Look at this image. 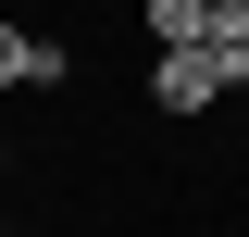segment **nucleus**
<instances>
[{"label": "nucleus", "instance_id": "f257e3e1", "mask_svg": "<svg viewBox=\"0 0 249 237\" xmlns=\"http://www.w3.org/2000/svg\"><path fill=\"white\" fill-rule=\"evenodd\" d=\"M150 100H162V113H212V100H224L212 50H162V62H150Z\"/></svg>", "mask_w": 249, "mask_h": 237}, {"label": "nucleus", "instance_id": "f03ea898", "mask_svg": "<svg viewBox=\"0 0 249 237\" xmlns=\"http://www.w3.org/2000/svg\"><path fill=\"white\" fill-rule=\"evenodd\" d=\"M75 75V50L62 38H25V25H0V88H62Z\"/></svg>", "mask_w": 249, "mask_h": 237}, {"label": "nucleus", "instance_id": "7ed1b4c3", "mask_svg": "<svg viewBox=\"0 0 249 237\" xmlns=\"http://www.w3.org/2000/svg\"><path fill=\"white\" fill-rule=\"evenodd\" d=\"M199 50H212L224 88H249V0H212V38H199Z\"/></svg>", "mask_w": 249, "mask_h": 237}, {"label": "nucleus", "instance_id": "20e7f679", "mask_svg": "<svg viewBox=\"0 0 249 237\" xmlns=\"http://www.w3.org/2000/svg\"><path fill=\"white\" fill-rule=\"evenodd\" d=\"M150 38L162 50H199V38H212V0H150Z\"/></svg>", "mask_w": 249, "mask_h": 237}, {"label": "nucleus", "instance_id": "39448f33", "mask_svg": "<svg viewBox=\"0 0 249 237\" xmlns=\"http://www.w3.org/2000/svg\"><path fill=\"white\" fill-rule=\"evenodd\" d=\"M0 162H13V150H0Z\"/></svg>", "mask_w": 249, "mask_h": 237}]
</instances>
